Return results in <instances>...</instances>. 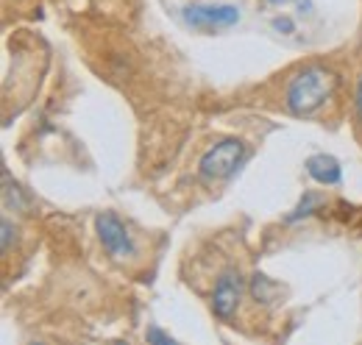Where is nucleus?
Returning a JSON list of instances; mask_svg holds the SVG:
<instances>
[{
    "label": "nucleus",
    "mask_w": 362,
    "mask_h": 345,
    "mask_svg": "<svg viewBox=\"0 0 362 345\" xmlns=\"http://www.w3.org/2000/svg\"><path fill=\"white\" fill-rule=\"evenodd\" d=\"M334 86H337V78H334L332 70H326V67H307L287 86V106L298 117L315 115L317 109L332 98Z\"/></svg>",
    "instance_id": "nucleus-1"
},
{
    "label": "nucleus",
    "mask_w": 362,
    "mask_h": 345,
    "mask_svg": "<svg viewBox=\"0 0 362 345\" xmlns=\"http://www.w3.org/2000/svg\"><path fill=\"white\" fill-rule=\"evenodd\" d=\"M245 156V145L240 139H223L218 142L215 148H209L201 159V178L204 181H221V178H228L231 172L237 170V165L243 162Z\"/></svg>",
    "instance_id": "nucleus-2"
},
{
    "label": "nucleus",
    "mask_w": 362,
    "mask_h": 345,
    "mask_svg": "<svg viewBox=\"0 0 362 345\" xmlns=\"http://www.w3.org/2000/svg\"><path fill=\"white\" fill-rule=\"evenodd\" d=\"M95 231H98V240L103 245V251L115 259H129L136 254L134 240L126 228V223L115 212H100L95 217Z\"/></svg>",
    "instance_id": "nucleus-3"
},
{
    "label": "nucleus",
    "mask_w": 362,
    "mask_h": 345,
    "mask_svg": "<svg viewBox=\"0 0 362 345\" xmlns=\"http://www.w3.org/2000/svg\"><path fill=\"white\" fill-rule=\"evenodd\" d=\"M184 20L192 28L201 31H215V28H228L240 20V11L234 6H187Z\"/></svg>",
    "instance_id": "nucleus-4"
},
{
    "label": "nucleus",
    "mask_w": 362,
    "mask_h": 345,
    "mask_svg": "<svg viewBox=\"0 0 362 345\" xmlns=\"http://www.w3.org/2000/svg\"><path fill=\"white\" fill-rule=\"evenodd\" d=\"M240 296H243V279L240 273L226 270L218 284H215V293H212V312L221 317V320H231L237 306H240Z\"/></svg>",
    "instance_id": "nucleus-5"
},
{
    "label": "nucleus",
    "mask_w": 362,
    "mask_h": 345,
    "mask_svg": "<svg viewBox=\"0 0 362 345\" xmlns=\"http://www.w3.org/2000/svg\"><path fill=\"white\" fill-rule=\"evenodd\" d=\"M307 172L315 178L317 184H340L343 170H340V162L334 156H326V153H315L307 159Z\"/></svg>",
    "instance_id": "nucleus-6"
},
{
    "label": "nucleus",
    "mask_w": 362,
    "mask_h": 345,
    "mask_svg": "<svg viewBox=\"0 0 362 345\" xmlns=\"http://www.w3.org/2000/svg\"><path fill=\"white\" fill-rule=\"evenodd\" d=\"M3 204H6V206H14V209H25V206H28V201H25L23 192H20V187L11 184V175L6 170H3Z\"/></svg>",
    "instance_id": "nucleus-7"
},
{
    "label": "nucleus",
    "mask_w": 362,
    "mask_h": 345,
    "mask_svg": "<svg viewBox=\"0 0 362 345\" xmlns=\"http://www.w3.org/2000/svg\"><path fill=\"white\" fill-rule=\"evenodd\" d=\"M251 293H254V298L257 301H273V293H276V284H271L262 273H257L254 276V284H251Z\"/></svg>",
    "instance_id": "nucleus-8"
},
{
    "label": "nucleus",
    "mask_w": 362,
    "mask_h": 345,
    "mask_svg": "<svg viewBox=\"0 0 362 345\" xmlns=\"http://www.w3.org/2000/svg\"><path fill=\"white\" fill-rule=\"evenodd\" d=\"M315 206H317V195H313V192H307V195H304V201H301V204L296 206V212H293V215L287 217V220L293 223V220H298V217L313 215V209H315Z\"/></svg>",
    "instance_id": "nucleus-9"
},
{
    "label": "nucleus",
    "mask_w": 362,
    "mask_h": 345,
    "mask_svg": "<svg viewBox=\"0 0 362 345\" xmlns=\"http://www.w3.org/2000/svg\"><path fill=\"white\" fill-rule=\"evenodd\" d=\"M145 337H148V343L173 345V337H170V334H165V332H162V329H156V326H151V329H148V334H145Z\"/></svg>",
    "instance_id": "nucleus-10"
},
{
    "label": "nucleus",
    "mask_w": 362,
    "mask_h": 345,
    "mask_svg": "<svg viewBox=\"0 0 362 345\" xmlns=\"http://www.w3.org/2000/svg\"><path fill=\"white\" fill-rule=\"evenodd\" d=\"M11 240H14V228H11L8 220H3V251L11 248Z\"/></svg>",
    "instance_id": "nucleus-11"
},
{
    "label": "nucleus",
    "mask_w": 362,
    "mask_h": 345,
    "mask_svg": "<svg viewBox=\"0 0 362 345\" xmlns=\"http://www.w3.org/2000/svg\"><path fill=\"white\" fill-rule=\"evenodd\" d=\"M273 28H279V31H293V23H290L287 17H276V20H273Z\"/></svg>",
    "instance_id": "nucleus-12"
},
{
    "label": "nucleus",
    "mask_w": 362,
    "mask_h": 345,
    "mask_svg": "<svg viewBox=\"0 0 362 345\" xmlns=\"http://www.w3.org/2000/svg\"><path fill=\"white\" fill-rule=\"evenodd\" d=\"M357 112L362 117V76H360V84H357Z\"/></svg>",
    "instance_id": "nucleus-13"
},
{
    "label": "nucleus",
    "mask_w": 362,
    "mask_h": 345,
    "mask_svg": "<svg viewBox=\"0 0 362 345\" xmlns=\"http://www.w3.org/2000/svg\"><path fill=\"white\" fill-rule=\"evenodd\" d=\"M298 3H301V6H307V0H298Z\"/></svg>",
    "instance_id": "nucleus-14"
},
{
    "label": "nucleus",
    "mask_w": 362,
    "mask_h": 345,
    "mask_svg": "<svg viewBox=\"0 0 362 345\" xmlns=\"http://www.w3.org/2000/svg\"><path fill=\"white\" fill-rule=\"evenodd\" d=\"M271 3H281V0H271Z\"/></svg>",
    "instance_id": "nucleus-15"
}]
</instances>
